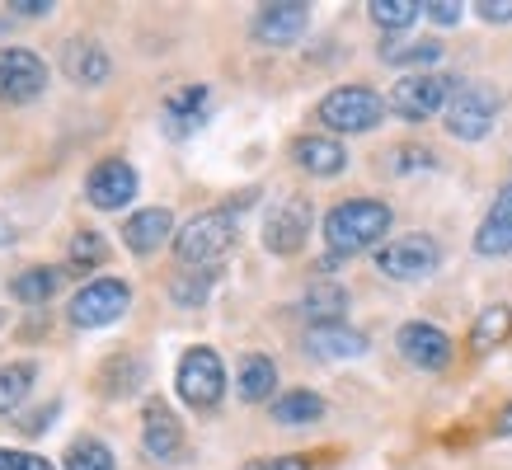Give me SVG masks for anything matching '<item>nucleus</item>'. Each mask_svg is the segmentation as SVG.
<instances>
[{"label":"nucleus","mask_w":512,"mask_h":470,"mask_svg":"<svg viewBox=\"0 0 512 470\" xmlns=\"http://www.w3.org/2000/svg\"><path fill=\"white\" fill-rule=\"evenodd\" d=\"M212 287H217V268H188V273L170 278V297L179 306H202L212 297Z\"/></svg>","instance_id":"obj_29"},{"label":"nucleus","mask_w":512,"mask_h":470,"mask_svg":"<svg viewBox=\"0 0 512 470\" xmlns=\"http://www.w3.org/2000/svg\"><path fill=\"white\" fill-rule=\"evenodd\" d=\"M127 306H132L127 278H90L76 297H71L66 315H71L76 329H104V325H113V320H123Z\"/></svg>","instance_id":"obj_6"},{"label":"nucleus","mask_w":512,"mask_h":470,"mask_svg":"<svg viewBox=\"0 0 512 470\" xmlns=\"http://www.w3.org/2000/svg\"><path fill=\"white\" fill-rule=\"evenodd\" d=\"M494 433H503V438H512V400H508V405H503V414H498Z\"/></svg>","instance_id":"obj_39"},{"label":"nucleus","mask_w":512,"mask_h":470,"mask_svg":"<svg viewBox=\"0 0 512 470\" xmlns=\"http://www.w3.org/2000/svg\"><path fill=\"white\" fill-rule=\"evenodd\" d=\"M62 71H66V80H76V85H104L109 71H113V62L99 43H90V38H71L66 52H62Z\"/></svg>","instance_id":"obj_20"},{"label":"nucleus","mask_w":512,"mask_h":470,"mask_svg":"<svg viewBox=\"0 0 512 470\" xmlns=\"http://www.w3.org/2000/svg\"><path fill=\"white\" fill-rule=\"evenodd\" d=\"M240 207H212V212H198L193 221H184V231L174 235V254L179 264L188 268H217V259H226V250L240 235Z\"/></svg>","instance_id":"obj_2"},{"label":"nucleus","mask_w":512,"mask_h":470,"mask_svg":"<svg viewBox=\"0 0 512 470\" xmlns=\"http://www.w3.org/2000/svg\"><path fill=\"white\" fill-rule=\"evenodd\" d=\"M33 381H38V367L33 362H5L0 367V414H10L29 400Z\"/></svg>","instance_id":"obj_26"},{"label":"nucleus","mask_w":512,"mask_h":470,"mask_svg":"<svg viewBox=\"0 0 512 470\" xmlns=\"http://www.w3.org/2000/svg\"><path fill=\"white\" fill-rule=\"evenodd\" d=\"M395 348L404 353V362L409 367H419V372H442L451 362V339L447 329L428 325V320H409V325H400V334H395Z\"/></svg>","instance_id":"obj_13"},{"label":"nucleus","mask_w":512,"mask_h":470,"mask_svg":"<svg viewBox=\"0 0 512 470\" xmlns=\"http://www.w3.org/2000/svg\"><path fill=\"white\" fill-rule=\"evenodd\" d=\"M437 264H442V245L433 235H400V240H386L376 250V268L395 282H419L437 273Z\"/></svg>","instance_id":"obj_8"},{"label":"nucleus","mask_w":512,"mask_h":470,"mask_svg":"<svg viewBox=\"0 0 512 470\" xmlns=\"http://www.w3.org/2000/svg\"><path fill=\"white\" fill-rule=\"evenodd\" d=\"M174 391L193 409H217L221 395H226V362H221L217 348H188L179 358V372H174Z\"/></svg>","instance_id":"obj_5"},{"label":"nucleus","mask_w":512,"mask_h":470,"mask_svg":"<svg viewBox=\"0 0 512 470\" xmlns=\"http://www.w3.org/2000/svg\"><path fill=\"white\" fill-rule=\"evenodd\" d=\"M386 99L372 90V85H339L320 99L315 118L329 127V132H343V137H357V132H372L386 118Z\"/></svg>","instance_id":"obj_3"},{"label":"nucleus","mask_w":512,"mask_h":470,"mask_svg":"<svg viewBox=\"0 0 512 470\" xmlns=\"http://www.w3.org/2000/svg\"><path fill=\"white\" fill-rule=\"evenodd\" d=\"M273 391H278V362L268 358V353H245L240 372H235V395L245 405H264Z\"/></svg>","instance_id":"obj_22"},{"label":"nucleus","mask_w":512,"mask_h":470,"mask_svg":"<svg viewBox=\"0 0 512 470\" xmlns=\"http://www.w3.org/2000/svg\"><path fill=\"white\" fill-rule=\"evenodd\" d=\"M475 15H480L484 24H512V0H480Z\"/></svg>","instance_id":"obj_35"},{"label":"nucleus","mask_w":512,"mask_h":470,"mask_svg":"<svg viewBox=\"0 0 512 470\" xmlns=\"http://www.w3.org/2000/svg\"><path fill=\"white\" fill-rule=\"evenodd\" d=\"M109 259V240L99 231H76L71 235V250H66V264L76 268V273H94V268Z\"/></svg>","instance_id":"obj_30"},{"label":"nucleus","mask_w":512,"mask_h":470,"mask_svg":"<svg viewBox=\"0 0 512 470\" xmlns=\"http://www.w3.org/2000/svg\"><path fill=\"white\" fill-rule=\"evenodd\" d=\"M311 203L306 198H282V203L268 207V217H264V250L268 254H296L301 245H306V235H311Z\"/></svg>","instance_id":"obj_10"},{"label":"nucleus","mask_w":512,"mask_h":470,"mask_svg":"<svg viewBox=\"0 0 512 470\" xmlns=\"http://www.w3.org/2000/svg\"><path fill=\"white\" fill-rule=\"evenodd\" d=\"M423 15L433 19V24H442V29H451V24H461L466 10H461L456 0H428V5H423Z\"/></svg>","instance_id":"obj_34"},{"label":"nucleus","mask_w":512,"mask_h":470,"mask_svg":"<svg viewBox=\"0 0 512 470\" xmlns=\"http://www.w3.org/2000/svg\"><path fill=\"white\" fill-rule=\"evenodd\" d=\"M165 240H174V212L170 207H141L123 221V245L132 254H156Z\"/></svg>","instance_id":"obj_17"},{"label":"nucleus","mask_w":512,"mask_h":470,"mask_svg":"<svg viewBox=\"0 0 512 470\" xmlns=\"http://www.w3.org/2000/svg\"><path fill=\"white\" fill-rule=\"evenodd\" d=\"M57 287H62V268H24L15 282H10V297L24 301V306H43L47 297H57Z\"/></svg>","instance_id":"obj_25"},{"label":"nucleus","mask_w":512,"mask_h":470,"mask_svg":"<svg viewBox=\"0 0 512 470\" xmlns=\"http://www.w3.org/2000/svg\"><path fill=\"white\" fill-rule=\"evenodd\" d=\"M343 311H348V287L334 278H315L306 292H301V315L311 325H339Z\"/></svg>","instance_id":"obj_21"},{"label":"nucleus","mask_w":512,"mask_h":470,"mask_svg":"<svg viewBox=\"0 0 512 470\" xmlns=\"http://www.w3.org/2000/svg\"><path fill=\"white\" fill-rule=\"evenodd\" d=\"M372 348V339L353 325H311L306 329V353L311 358H325V362H348V358H362Z\"/></svg>","instance_id":"obj_16"},{"label":"nucleus","mask_w":512,"mask_h":470,"mask_svg":"<svg viewBox=\"0 0 512 470\" xmlns=\"http://www.w3.org/2000/svg\"><path fill=\"white\" fill-rule=\"evenodd\" d=\"M442 118L456 141H484L498 123V94L489 85H456Z\"/></svg>","instance_id":"obj_7"},{"label":"nucleus","mask_w":512,"mask_h":470,"mask_svg":"<svg viewBox=\"0 0 512 470\" xmlns=\"http://www.w3.org/2000/svg\"><path fill=\"white\" fill-rule=\"evenodd\" d=\"M367 15H372V24L381 33H404L414 19L423 15V5L419 0H372V5H367Z\"/></svg>","instance_id":"obj_28"},{"label":"nucleus","mask_w":512,"mask_h":470,"mask_svg":"<svg viewBox=\"0 0 512 470\" xmlns=\"http://www.w3.org/2000/svg\"><path fill=\"white\" fill-rule=\"evenodd\" d=\"M141 447L156 461H174L184 452V423L165 400H146V414H141Z\"/></svg>","instance_id":"obj_15"},{"label":"nucleus","mask_w":512,"mask_h":470,"mask_svg":"<svg viewBox=\"0 0 512 470\" xmlns=\"http://www.w3.org/2000/svg\"><path fill=\"white\" fill-rule=\"evenodd\" d=\"M245 470H311L306 456H264V461H249Z\"/></svg>","instance_id":"obj_36"},{"label":"nucleus","mask_w":512,"mask_h":470,"mask_svg":"<svg viewBox=\"0 0 512 470\" xmlns=\"http://www.w3.org/2000/svg\"><path fill=\"white\" fill-rule=\"evenodd\" d=\"M475 254H484V259L512 254V179L498 188L494 212H489V217L480 221V231H475Z\"/></svg>","instance_id":"obj_19"},{"label":"nucleus","mask_w":512,"mask_h":470,"mask_svg":"<svg viewBox=\"0 0 512 470\" xmlns=\"http://www.w3.org/2000/svg\"><path fill=\"white\" fill-rule=\"evenodd\" d=\"M62 466L66 470H118V461H113V452L99 438H76L71 447H66Z\"/></svg>","instance_id":"obj_31"},{"label":"nucleus","mask_w":512,"mask_h":470,"mask_svg":"<svg viewBox=\"0 0 512 470\" xmlns=\"http://www.w3.org/2000/svg\"><path fill=\"white\" fill-rule=\"evenodd\" d=\"M390 207L376 198H348V203L329 207L325 212V245L329 259H353V254L381 250V240L390 235Z\"/></svg>","instance_id":"obj_1"},{"label":"nucleus","mask_w":512,"mask_h":470,"mask_svg":"<svg viewBox=\"0 0 512 470\" xmlns=\"http://www.w3.org/2000/svg\"><path fill=\"white\" fill-rule=\"evenodd\" d=\"M207 113H212V90L207 85H179L160 104V127H165L170 141H188L207 123Z\"/></svg>","instance_id":"obj_12"},{"label":"nucleus","mask_w":512,"mask_h":470,"mask_svg":"<svg viewBox=\"0 0 512 470\" xmlns=\"http://www.w3.org/2000/svg\"><path fill=\"white\" fill-rule=\"evenodd\" d=\"M292 160L306 174H315V179H334V174L348 170V151H343V141L320 137V132H311V137H296L292 141Z\"/></svg>","instance_id":"obj_18"},{"label":"nucleus","mask_w":512,"mask_h":470,"mask_svg":"<svg viewBox=\"0 0 512 470\" xmlns=\"http://www.w3.org/2000/svg\"><path fill=\"white\" fill-rule=\"evenodd\" d=\"M381 62L386 66H433V62H442V43H433V38H419V43H395V38H386V43H381Z\"/></svg>","instance_id":"obj_27"},{"label":"nucleus","mask_w":512,"mask_h":470,"mask_svg":"<svg viewBox=\"0 0 512 470\" xmlns=\"http://www.w3.org/2000/svg\"><path fill=\"white\" fill-rule=\"evenodd\" d=\"M52 414H57V409H47V414H29L19 428H24V433H47V419H52Z\"/></svg>","instance_id":"obj_38"},{"label":"nucleus","mask_w":512,"mask_h":470,"mask_svg":"<svg viewBox=\"0 0 512 470\" xmlns=\"http://www.w3.org/2000/svg\"><path fill=\"white\" fill-rule=\"evenodd\" d=\"M0 470H57L47 456L19 452V447H0Z\"/></svg>","instance_id":"obj_33"},{"label":"nucleus","mask_w":512,"mask_h":470,"mask_svg":"<svg viewBox=\"0 0 512 470\" xmlns=\"http://www.w3.org/2000/svg\"><path fill=\"white\" fill-rule=\"evenodd\" d=\"M268 414H273L282 428H306V423L325 419V400L315 391H282V395H273Z\"/></svg>","instance_id":"obj_23"},{"label":"nucleus","mask_w":512,"mask_h":470,"mask_svg":"<svg viewBox=\"0 0 512 470\" xmlns=\"http://www.w3.org/2000/svg\"><path fill=\"white\" fill-rule=\"evenodd\" d=\"M306 24H311V5L273 0V5H259V15H254V38L268 47H287L306 33Z\"/></svg>","instance_id":"obj_14"},{"label":"nucleus","mask_w":512,"mask_h":470,"mask_svg":"<svg viewBox=\"0 0 512 470\" xmlns=\"http://www.w3.org/2000/svg\"><path fill=\"white\" fill-rule=\"evenodd\" d=\"M451 94H456V80L447 76H433V71H409L390 85V99L386 109L404 123H428L433 113H447Z\"/></svg>","instance_id":"obj_4"},{"label":"nucleus","mask_w":512,"mask_h":470,"mask_svg":"<svg viewBox=\"0 0 512 470\" xmlns=\"http://www.w3.org/2000/svg\"><path fill=\"white\" fill-rule=\"evenodd\" d=\"M10 15H19V19L52 15V0H15V5H10Z\"/></svg>","instance_id":"obj_37"},{"label":"nucleus","mask_w":512,"mask_h":470,"mask_svg":"<svg viewBox=\"0 0 512 470\" xmlns=\"http://www.w3.org/2000/svg\"><path fill=\"white\" fill-rule=\"evenodd\" d=\"M47 90V62L33 47H0V104H33Z\"/></svg>","instance_id":"obj_9"},{"label":"nucleus","mask_w":512,"mask_h":470,"mask_svg":"<svg viewBox=\"0 0 512 470\" xmlns=\"http://www.w3.org/2000/svg\"><path fill=\"white\" fill-rule=\"evenodd\" d=\"M512 339V306H484L475 315V329H470V348L475 353H494Z\"/></svg>","instance_id":"obj_24"},{"label":"nucleus","mask_w":512,"mask_h":470,"mask_svg":"<svg viewBox=\"0 0 512 470\" xmlns=\"http://www.w3.org/2000/svg\"><path fill=\"white\" fill-rule=\"evenodd\" d=\"M428 165H433V151H423V146H395L386 156V170H395V174L428 170Z\"/></svg>","instance_id":"obj_32"},{"label":"nucleus","mask_w":512,"mask_h":470,"mask_svg":"<svg viewBox=\"0 0 512 470\" xmlns=\"http://www.w3.org/2000/svg\"><path fill=\"white\" fill-rule=\"evenodd\" d=\"M137 188H141V174L127 160H99L90 170V179H85V198L99 212H123L137 198Z\"/></svg>","instance_id":"obj_11"}]
</instances>
